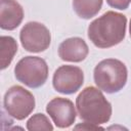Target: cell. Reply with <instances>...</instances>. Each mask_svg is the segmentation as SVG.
Instances as JSON below:
<instances>
[{
    "label": "cell",
    "instance_id": "obj_12",
    "mask_svg": "<svg viewBox=\"0 0 131 131\" xmlns=\"http://www.w3.org/2000/svg\"><path fill=\"white\" fill-rule=\"evenodd\" d=\"M17 52V43L10 36L0 37V62L1 70H5Z\"/></svg>",
    "mask_w": 131,
    "mask_h": 131
},
{
    "label": "cell",
    "instance_id": "obj_5",
    "mask_svg": "<svg viewBox=\"0 0 131 131\" xmlns=\"http://www.w3.org/2000/svg\"><path fill=\"white\" fill-rule=\"evenodd\" d=\"M3 104L9 116L16 120H24L34 111L35 97L29 90L14 85L6 91Z\"/></svg>",
    "mask_w": 131,
    "mask_h": 131
},
{
    "label": "cell",
    "instance_id": "obj_1",
    "mask_svg": "<svg viewBox=\"0 0 131 131\" xmlns=\"http://www.w3.org/2000/svg\"><path fill=\"white\" fill-rule=\"evenodd\" d=\"M127 18L124 14L106 11L88 27V38L98 48H110L123 41Z\"/></svg>",
    "mask_w": 131,
    "mask_h": 131
},
{
    "label": "cell",
    "instance_id": "obj_3",
    "mask_svg": "<svg viewBox=\"0 0 131 131\" xmlns=\"http://www.w3.org/2000/svg\"><path fill=\"white\" fill-rule=\"evenodd\" d=\"M128 72L126 66L119 59L106 58L94 68L93 78L96 86L106 93H117L127 83Z\"/></svg>",
    "mask_w": 131,
    "mask_h": 131
},
{
    "label": "cell",
    "instance_id": "obj_9",
    "mask_svg": "<svg viewBox=\"0 0 131 131\" xmlns=\"http://www.w3.org/2000/svg\"><path fill=\"white\" fill-rule=\"evenodd\" d=\"M88 53L89 48L86 42L79 37L66 39L58 47V55L64 61L80 62L87 57Z\"/></svg>",
    "mask_w": 131,
    "mask_h": 131
},
{
    "label": "cell",
    "instance_id": "obj_14",
    "mask_svg": "<svg viewBox=\"0 0 131 131\" xmlns=\"http://www.w3.org/2000/svg\"><path fill=\"white\" fill-rule=\"evenodd\" d=\"M131 0H106V3L114 8L120 9V10H124L126 8H128L129 4H130Z\"/></svg>",
    "mask_w": 131,
    "mask_h": 131
},
{
    "label": "cell",
    "instance_id": "obj_16",
    "mask_svg": "<svg viewBox=\"0 0 131 131\" xmlns=\"http://www.w3.org/2000/svg\"><path fill=\"white\" fill-rule=\"evenodd\" d=\"M129 33H130V37H131V19H130V25H129Z\"/></svg>",
    "mask_w": 131,
    "mask_h": 131
},
{
    "label": "cell",
    "instance_id": "obj_8",
    "mask_svg": "<svg viewBox=\"0 0 131 131\" xmlns=\"http://www.w3.org/2000/svg\"><path fill=\"white\" fill-rule=\"evenodd\" d=\"M46 112L58 128H68L76 120V110L74 103L63 97H54L46 105Z\"/></svg>",
    "mask_w": 131,
    "mask_h": 131
},
{
    "label": "cell",
    "instance_id": "obj_10",
    "mask_svg": "<svg viewBox=\"0 0 131 131\" xmlns=\"http://www.w3.org/2000/svg\"><path fill=\"white\" fill-rule=\"evenodd\" d=\"M24 18V9L15 0H1L0 27L2 30L16 29Z\"/></svg>",
    "mask_w": 131,
    "mask_h": 131
},
{
    "label": "cell",
    "instance_id": "obj_15",
    "mask_svg": "<svg viewBox=\"0 0 131 131\" xmlns=\"http://www.w3.org/2000/svg\"><path fill=\"white\" fill-rule=\"evenodd\" d=\"M79 129H82V130H103L102 127H99V125H95V124H92V123H83V124H79L75 127V130H79Z\"/></svg>",
    "mask_w": 131,
    "mask_h": 131
},
{
    "label": "cell",
    "instance_id": "obj_4",
    "mask_svg": "<svg viewBox=\"0 0 131 131\" xmlns=\"http://www.w3.org/2000/svg\"><path fill=\"white\" fill-rule=\"evenodd\" d=\"M16 80L30 88L43 86L48 78V66L39 56H25L14 67Z\"/></svg>",
    "mask_w": 131,
    "mask_h": 131
},
{
    "label": "cell",
    "instance_id": "obj_7",
    "mask_svg": "<svg viewBox=\"0 0 131 131\" xmlns=\"http://www.w3.org/2000/svg\"><path fill=\"white\" fill-rule=\"evenodd\" d=\"M84 83V73L76 66H61L53 74V88L62 94L76 93Z\"/></svg>",
    "mask_w": 131,
    "mask_h": 131
},
{
    "label": "cell",
    "instance_id": "obj_2",
    "mask_svg": "<svg viewBox=\"0 0 131 131\" xmlns=\"http://www.w3.org/2000/svg\"><path fill=\"white\" fill-rule=\"evenodd\" d=\"M76 107L80 119L95 125H101L110 121L112 105L99 88L88 86L84 88L76 98Z\"/></svg>",
    "mask_w": 131,
    "mask_h": 131
},
{
    "label": "cell",
    "instance_id": "obj_6",
    "mask_svg": "<svg viewBox=\"0 0 131 131\" xmlns=\"http://www.w3.org/2000/svg\"><path fill=\"white\" fill-rule=\"evenodd\" d=\"M21 46L29 52H42L51 42V35L46 26L38 21L27 23L19 33Z\"/></svg>",
    "mask_w": 131,
    "mask_h": 131
},
{
    "label": "cell",
    "instance_id": "obj_11",
    "mask_svg": "<svg viewBox=\"0 0 131 131\" xmlns=\"http://www.w3.org/2000/svg\"><path fill=\"white\" fill-rule=\"evenodd\" d=\"M102 6V0H73V8L76 14L84 19L95 16Z\"/></svg>",
    "mask_w": 131,
    "mask_h": 131
},
{
    "label": "cell",
    "instance_id": "obj_13",
    "mask_svg": "<svg viewBox=\"0 0 131 131\" xmlns=\"http://www.w3.org/2000/svg\"><path fill=\"white\" fill-rule=\"evenodd\" d=\"M27 129L30 131H37V130H44V131H51L53 130V126L51 125L48 118L43 114H36L32 116L27 122Z\"/></svg>",
    "mask_w": 131,
    "mask_h": 131
}]
</instances>
